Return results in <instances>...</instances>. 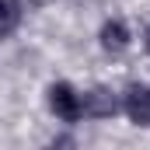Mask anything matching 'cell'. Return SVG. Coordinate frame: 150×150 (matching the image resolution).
<instances>
[{"label": "cell", "mask_w": 150, "mask_h": 150, "mask_svg": "<svg viewBox=\"0 0 150 150\" xmlns=\"http://www.w3.org/2000/svg\"><path fill=\"white\" fill-rule=\"evenodd\" d=\"M80 112L87 119H112L119 112V98L108 87H91V91L80 94Z\"/></svg>", "instance_id": "6da1fadb"}, {"label": "cell", "mask_w": 150, "mask_h": 150, "mask_svg": "<svg viewBox=\"0 0 150 150\" xmlns=\"http://www.w3.org/2000/svg\"><path fill=\"white\" fill-rule=\"evenodd\" d=\"M49 108L59 115L63 122H77V119L84 115L80 112V94H77L70 84H63V80L49 87Z\"/></svg>", "instance_id": "7a4b0ae2"}, {"label": "cell", "mask_w": 150, "mask_h": 150, "mask_svg": "<svg viewBox=\"0 0 150 150\" xmlns=\"http://www.w3.org/2000/svg\"><path fill=\"white\" fill-rule=\"evenodd\" d=\"M122 108H126V115L136 126H147L150 129V87L147 84H129L126 94H122Z\"/></svg>", "instance_id": "3957f363"}, {"label": "cell", "mask_w": 150, "mask_h": 150, "mask_svg": "<svg viewBox=\"0 0 150 150\" xmlns=\"http://www.w3.org/2000/svg\"><path fill=\"white\" fill-rule=\"evenodd\" d=\"M129 45V28H126V21H105L101 25V49H108V52H122Z\"/></svg>", "instance_id": "277c9868"}, {"label": "cell", "mask_w": 150, "mask_h": 150, "mask_svg": "<svg viewBox=\"0 0 150 150\" xmlns=\"http://www.w3.org/2000/svg\"><path fill=\"white\" fill-rule=\"evenodd\" d=\"M21 21V0H0V38H7Z\"/></svg>", "instance_id": "5b68a950"}, {"label": "cell", "mask_w": 150, "mask_h": 150, "mask_svg": "<svg viewBox=\"0 0 150 150\" xmlns=\"http://www.w3.org/2000/svg\"><path fill=\"white\" fill-rule=\"evenodd\" d=\"M42 150H77V140L63 133V136H56V140H49V143H45Z\"/></svg>", "instance_id": "8992f818"}, {"label": "cell", "mask_w": 150, "mask_h": 150, "mask_svg": "<svg viewBox=\"0 0 150 150\" xmlns=\"http://www.w3.org/2000/svg\"><path fill=\"white\" fill-rule=\"evenodd\" d=\"M143 45H147V52H150V25H147V32H143Z\"/></svg>", "instance_id": "52a82bcc"}]
</instances>
